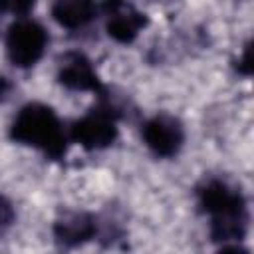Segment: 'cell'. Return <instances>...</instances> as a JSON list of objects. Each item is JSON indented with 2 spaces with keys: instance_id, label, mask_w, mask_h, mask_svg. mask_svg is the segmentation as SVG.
I'll return each instance as SVG.
<instances>
[{
  "instance_id": "obj_8",
  "label": "cell",
  "mask_w": 254,
  "mask_h": 254,
  "mask_svg": "<svg viewBox=\"0 0 254 254\" xmlns=\"http://www.w3.org/2000/svg\"><path fill=\"white\" fill-rule=\"evenodd\" d=\"M99 232V222L97 216L91 212L83 210H71L64 212L56 222H54V236L62 246H77Z\"/></svg>"
},
{
  "instance_id": "obj_4",
  "label": "cell",
  "mask_w": 254,
  "mask_h": 254,
  "mask_svg": "<svg viewBox=\"0 0 254 254\" xmlns=\"http://www.w3.org/2000/svg\"><path fill=\"white\" fill-rule=\"evenodd\" d=\"M48 32L44 26L30 18L16 20L6 32V54L8 60L16 67H32L36 65L48 46Z\"/></svg>"
},
{
  "instance_id": "obj_5",
  "label": "cell",
  "mask_w": 254,
  "mask_h": 254,
  "mask_svg": "<svg viewBox=\"0 0 254 254\" xmlns=\"http://www.w3.org/2000/svg\"><path fill=\"white\" fill-rule=\"evenodd\" d=\"M141 137L153 155L161 159H171L183 149L185 127L179 117L171 113H157L143 123Z\"/></svg>"
},
{
  "instance_id": "obj_13",
  "label": "cell",
  "mask_w": 254,
  "mask_h": 254,
  "mask_svg": "<svg viewBox=\"0 0 254 254\" xmlns=\"http://www.w3.org/2000/svg\"><path fill=\"white\" fill-rule=\"evenodd\" d=\"M8 89H10L8 79H6V77H0V97H2V95H6V93H8Z\"/></svg>"
},
{
  "instance_id": "obj_7",
  "label": "cell",
  "mask_w": 254,
  "mask_h": 254,
  "mask_svg": "<svg viewBox=\"0 0 254 254\" xmlns=\"http://www.w3.org/2000/svg\"><path fill=\"white\" fill-rule=\"evenodd\" d=\"M58 81L71 91H93L101 93L105 85L101 83L93 64L81 52H65L58 62Z\"/></svg>"
},
{
  "instance_id": "obj_10",
  "label": "cell",
  "mask_w": 254,
  "mask_h": 254,
  "mask_svg": "<svg viewBox=\"0 0 254 254\" xmlns=\"http://www.w3.org/2000/svg\"><path fill=\"white\" fill-rule=\"evenodd\" d=\"M36 6V0H0V14L26 16Z\"/></svg>"
},
{
  "instance_id": "obj_9",
  "label": "cell",
  "mask_w": 254,
  "mask_h": 254,
  "mask_svg": "<svg viewBox=\"0 0 254 254\" xmlns=\"http://www.w3.org/2000/svg\"><path fill=\"white\" fill-rule=\"evenodd\" d=\"M95 0H54L52 18L67 30H77L87 26L97 16Z\"/></svg>"
},
{
  "instance_id": "obj_12",
  "label": "cell",
  "mask_w": 254,
  "mask_h": 254,
  "mask_svg": "<svg viewBox=\"0 0 254 254\" xmlns=\"http://www.w3.org/2000/svg\"><path fill=\"white\" fill-rule=\"evenodd\" d=\"M238 71H242L244 75H250V48L248 46L242 52V58H240V64H238Z\"/></svg>"
},
{
  "instance_id": "obj_2",
  "label": "cell",
  "mask_w": 254,
  "mask_h": 254,
  "mask_svg": "<svg viewBox=\"0 0 254 254\" xmlns=\"http://www.w3.org/2000/svg\"><path fill=\"white\" fill-rule=\"evenodd\" d=\"M10 137L56 161L65 155L67 133L58 113L46 103H26L10 125Z\"/></svg>"
},
{
  "instance_id": "obj_3",
  "label": "cell",
  "mask_w": 254,
  "mask_h": 254,
  "mask_svg": "<svg viewBox=\"0 0 254 254\" xmlns=\"http://www.w3.org/2000/svg\"><path fill=\"white\" fill-rule=\"evenodd\" d=\"M97 95L99 101L93 105V109H89L81 119H77L67 133L73 143L81 145L87 151H99L113 145L119 135L117 119L123 115L115 99L107 95V87Z\"/></svg>"
},
{
  "instance_id": "obj_6",
  "label": "cell",
  "mask_w": 254,
  "mask_h": 254,
  "mask_svg": "<svg viewBox=\"0 0 254 254\" xmlns=\"http://www.w3.org/2000/svg\"><path fill=\"white\" fill-rule=\"evenodd\" d=\"M101 12L105 16V30L109 38L119 44H131L149 24L147 16L139 12L129 0H103Z\"/></svg>"
},
{
  "instance_id": "obj_1",
  "label": "cell",
  "mask_w": 254,
  "mask_h": 254,
  "mask_svg": "<svg viewBox=\"0 0 254 254\" xmlns=\"http://www.w3.org/2000/svg\"><path fill=\"white\" fill-rule=\"evenodd\" d=\"M196 198L200 210L210 216V238L220 242L222 250L244 240L250 214L240 189L224 179H208L196 189Z\"/></svg>"
},
{
  "instance_id": "obj_11",
  "label": "cell",
  "mask_w": 254,
  "mask_h": 254,
  "mask_svg": "<svg viewBox=\"0 0 254 254\" xmlns=\"http://www.w3.org/2000/svg\"><path fill=\"white\" fill-rule=\"evenodd\" d=\"M14 218H16V210H14L12 202H10L6 196L0 194V234L6 232V230L12 226Z\"/></svg>"
}]
</instances>
